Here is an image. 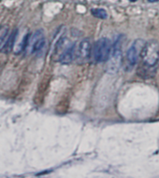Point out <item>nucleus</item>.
Here are the masks:
<instances>
[{
	"label": "nucleus",
	"instance_id": "39448f33",
	"mask_svg": "<svg viewBox=\"0 0 159 178\" xmlns=\"http://www.w3.org/2000/svg\"><path fill=\"white\" fill-rule=\"evenodd\" d=\"M45 45H46V39H45L43 31L38 30L35 32V34L32 36H30L29 43H28L26 50L29 49L30 53L38 54L42 52Z\"/></svg>",
	"mask_w": 159,
	"mask_h": 178
},
{
	"label": "nucleus",
	"instance_id": "9d476101",
	"mask_svg": "<svg viewBox=\"0 0 159 178\" xmlns=\"http://www.w3.org/2000/svg\"><path fill=\"white\" fill-rule=\"evenodd\" d=\"M91 13L93 14V16H95V18H99V19L105 20L108 18L107 11L103 8H93L91 10Z\"/></svg>",
	"mask_w": 159,
	"mask_h": 178
},
{
	"label": "nucleus",
	"instance_id": "f257e3e1",
	"mask_svg": "<svg viewBox=\"0 0 159 178\" xmlns=\"http://www.w3.org/2000/svg\"><path fill=\"white\" fill-rule=\"evenodd\" d=\"M143 65L147 68H154L159 60V44L155 40L145 43L140 53Z\"/></svg>",
	"mask_w": 159,
	"mask_h": 178
},
{
	"label": "nucleus",
	"instance_id": "7ed1b4c3",
	"mask_svg": "<svg viewBox=\"0 0 159 178\" xmlns=\"http://www.w3.org/2000/svg\"><path fill=\"white\" fill-rule=\"evenodd\" d=\"M112 43L111 40L107 37H102L99 39L94 47L93 56L95 62H104L108 61L109 56L112 52Z\"/></svg>",
	"mask_w": 159,
	"mask_h": 178
},
{
	"label": "nucleus",
	"instance_id": "423d86ee",
	"mask_svg": "<svg viewBox=\"0 0 159 178\" xmlns=\"http://www.w3.org/2000/svg\"><path fill=\"white\" fill-rule=\"evenodd\" d=\"M91 55V42L88 39H82L76 48L75 59L79 63H84Z\"/></svg>",
	"mask_w": 159,
	"mask_h": 178
},
{
	"label": "nucleus",
	"instance_id": "ddd939ff",
	"mask_svg": "<svg viewBox=\"0 0 159 178\" xmlns=\"http://www.w3.org/2000/svg\"><path fill=\"white\" fill-rule=\"evenodd\" d=\"M158 68H159V60H158Z\"/></svg>",
	"mask_w": 159,
	"mask_h": 178
},
{
	"label": "nucleus",
	"instance_id": "f8f14e48",
	"mask_svg": "<svg viewBox=\"0 0 159 178\" xmlns=\"http://www.w3.org/2000/svg\"><path fill=\"white\" fill-rule=\"evenodd\" d=\"M129 1H130V2H136L137 0H129Z\"/></svg>",
	"mask_w": 159,
	"mask_h": 178
},
{
	"label": "nucleus",
	"instance_id": "f03ea898",
	"mask_svg": "<svg viewBox=\"0 0 159 178\" xmlns=\"http://www.w3.org/2000/svg\"><path fill=\"white\" fill-rule=\"evenodd\" d=\"M122 58H123V49H122V39H119L114 42L111 54L108 59L107 71L109 74H115L119 71L122 65Z\"/></svg>",
	"mask_w": 159,
	"mask_h": 178
},
{
	"label": "nucleus",
	"instance_id": "20e7f679",
	"mask_svg": "<svg viewBox=\"0 0 159 178\" xmlns=\"http://www.w3.org/2000/svg\"><path fill=\"white\" fill-rule=\"evenodd\" d=\"M145 45V42L142 39H137L134 41L126 52V65L129 69H132L137 65L139 61V57L141 53V50Z\"/></svg>",
	"mask_w": 159,
	"mask_h": 178
},
{
	"label": "nucleus",
	"instance_id": "1a4fd4ad",
	"mask_svg": "<svg viewBox=\"0 0 159 178\" xmlns=\"http://www.w3.org/2000/svg\"><path fill=\"white\" fill-rule=\"evenodd\" d=\"M18 34H19V31L18 29H14L13 31H11L10 35H9V40L7 42V45L3 50V52H6V53H9L10 52L11 50H13L14 49V46H15V42L17 40V36H18Z\"/></svg>",
	"mask_w": 159,
	"mask_h": 178
},
{
	"label": "nucleus",
	"instance_id": "9b49d317",
	"mask_svg": "<svg viewBox=\"0 0 159 178\" xmlns=\"http://www.w3.org/2000/svg\"><path fill=\"white\" fill-rule=\"evenodd\" d=\"M149 2H152V3H154V2H157L158 0H148Z\"/></svg>",
	"mask_w": 159,
	"mask_h": 178
},
{
	"label": "nucleus",
	"instance_id": "6e6552de",
	"mask_svg": "<svg viewBox=\"0 0 159 178\" xmlns=\"http://www.w3.org/2000/svg\"><path fill=\"white\" fill-rule=\"evenodd\" d=\"M9 28L7 25L0 26V52H3L9 37Z\"/></svg>",
	"mask_w": 159,
	"mask_h": 178
},
{
	"label": "nucleus",
	"instance_id": "0eeeda50",
	"mask_svg": "<svg viewBox=\"0 0 159 178\" xmlns=\"http://www.w3.org/2000/svg\"><path fill=\"white\" fill-rule=\"evenodd\" d=\"M76 54V44L75 43H70L58 57V61L61 63H64V65H67L70 63L73 59L75 58Z\"/></svg>",
	"mask_w": 159,
	"mask_h": 178
}]
</instances>
